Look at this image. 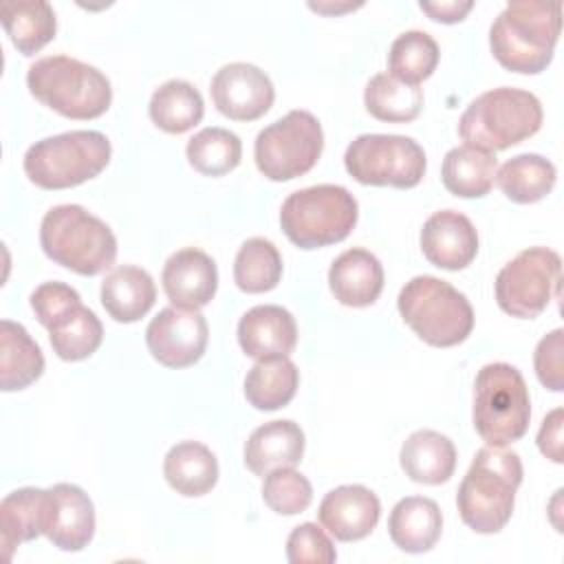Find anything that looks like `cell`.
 Here are the masks:
<instances>
[{"instance_id": "19", "label": "cell", "mask_w": 564, "mask_h": 564, "mask_svg": "<svg viewBox=\"0 0 564 564\" xmlns=\"http://www.w3.org/2000/svg\"><path fill=\"white\" fill-rule=\"evenodd\" d=\"M238 341L258 361L289 357L297 344L295 317L278 304L253 306L238 322Z\"/></svg>"}, {"instance_id": "12", "label": "cell", "mask_w": 564, "mask_h": 564, "mask_svg": "<svg viewBox=\"0 0 564 564\" xmlns=\"http://www.w3.org/2000/svg\"><path fill=\"white\" fill-rule=\"evenodd\" d=\"M346 172L361 185L408 189L421 183L427 159L423 148L401 134H359L344 154Z\"/></svg>"}, {"instance_id": "31", "label": "cell", "mask_w": 564, "mask_h": 564, "mask_svg": "<svg viewBox=\"0 0 564 564\" xmlns=\"http://www.w3.org/2000/svg\"><path fill=\"white\" fill-rule=\"evenodd\" d=\"M148 112L152 123L163 132L183 134L203 119L205 104L194 84L185 79H170L152 93Z\"/></svg>"}, {"instance_id": "29", "label": "cell", "mask_w": 564, "mask_h": 564, "mask_svg": "<svg viewBox=\"0 0 564 564\" xmlns=\"http://www.w3.org/2000/svg\"><path fill=\"white\" fill-rule=\"evenodd\" d=\"M498 172L496 152L480 150L476 145L452 148L441 167L443 185L449 194L460 198H480L494 187Z\"/></svg>"}, {"instance_id": "30", "label": "cell", "mask_w": 564, "mask_h": 564, "mask_svg": "<svg viewBox=\"0 0 564 564\" xmlns=\"http://www.w3.org/2000/svg\"><path fill=\"white\" fill-rule=\"evenodd\" d=\"M0 18L11 44L22 55L37 53L55 37L57 31L55 11L44 0H7L0 7Z\"/></svg>"}, {"instance_id": "35", "label": "cell", "mask_w": 564, "mask_h": 564, "mask_svg": "<svg viewBox=\"0 0 564 564\" xmlns=\"http://www.w3.org/2000/svg\"><path fill=\"white\" fill-rule=\"evenodd\" d=\"M282 278V256L267 238H249L240 245L234 260V280L245 293H264Z\"/></svg>"}, {"instance_id": "2", "label": "cell", "mask_w": 564, "mask_h": 564, "mask_svg": "<svg viewBox=\"0 0 564 564\" xmlns=\"http://www.w3.org/2000/svg\"><path fill=\"white\" fill-rule=\"evenodd\" d=\"M522 482V460L516 452L480 447L463 476L456 507L463 522L476 533H498L511 520L516 491Z\"/></svg>"}, {"instance_id": "37", "label": "cell", "mask_w": 564, "mask_h": 564, "mask_svg": "<svg viewBox=\"0 0 564 564\" xmlns=\"http://www.w3.org/2000/svg\"><path fill=\"white\" fill-rule=\"evenodd\" d=\"M441 51L436 40L425 31H405L401 33L388 53V68L390 75L397 79L419 86L423 79H427L438 64Z\"/></svg>"}, {"instance_id": "20", "label": "cell", "mask_w": 564, "mask_h": 564, "mask_svg": "<svg viewBox=\"0 0 564 564\" xmlns=\"http://www.w3.org/2000/svg\"><path fill=\"white\" fill-rule=\"evenodd\" d=\"M53 520V491L40 487H22L7 494L0 502V533L4 557L11 560L13 549L46 535Z\"/></svg>"}, {"instance_id": "1", "label": "cell", "mask_w": 564, "mask_h": 564, "mask_svg": "<svg viewBox=\"0 0 564 564\" xmlns=\"http://www.w3.org/2000/svg\"><path fill=\"white\" fill-rule=\"evenodd\" d=\"M562 4L540 0H513L494 20L489 46L507 70L535 75L551 59L560 37Z\"/></svg>"}, {"instance_id": "36", "label": "cell", "mask_w": 564, "mask_h": 564, "mask_svg": "<svg viewBox=\"0 0 564 564\" xmlns=\"http://www.w3.org/2000/svg\"><path fill=\"white\" fill-rule=\"evenodd\" d=\"M189 165L205 176H223L238 167L242 156V143L238 134L227 128H203L185 148Z\"/></svg>"}, {"instance_id": "9", "label": "cell", "mask_w": 564, "mask_h": 564, "mask_svg": "<svg viewBox=\"0 0 564 564\" xmlns=\"http://www.w3.org/2000/svg\"><path fill=\"white\" fill-rule=\"evenodd\" d=\"M359 207L341 185H313L286 196L280 209V225L286 238L300 249H319L341 242L357 225Z\"/></svg>"}, {"instance_id": "7", "label": "cell", "mask_w": 564, "mask_h": 564, "mask_svg": "<svg viewBox=\"0 0 564 564\" xmlns=\"http://www.w3.org/2000/svg\"><path fill=\"white\" fill-rule=\"evenodd\" d=\"M112 148L99 130H70L35 141L24 154V172L42 189H66L95 178Z\"/></svg>"}, {"instance_id": "33", "label": "cell", "mask_w": 564, "mask_h": 564, "mask_svg": "<svg viewBox=\"0 0 564 564\" xmlns=\"http://www.w3.org/2000/svg\"><path fill=\"white\" fill-rule=\"evenodd\" d=\"M555 165L540 154H518L496 172L502 194L520 205L542 200L555 185Z\"/></svg>"}, {"instance_id": "34", "label": "cell", "mask_w": 564, "mask_h": 564, "mask_svg": "<svg viewBox=\"0 0 564 564\" xmlns=\"http://www.w3.org/2000/svg\"><path fill=\"white\" fill-rule=\"evenodd\" d=\"M364 104L366 110L379 121L408 123L416 119L423 108V90L397 79L390 73H379L366 84Z\"/></svg>"}, {"instance_id": "42", "label": "cell", "mask_w": 564, "mask_h": 564, "mask_svg": "<svg viewBox=\"0 0 564 564\" xmlns=\"http://www.w3.org/2000/svg\"><path fill=\"white\" fill-rule=\"evenodd\" d=\"M419 7L432 20L454 24V22H460L474 9V2L471 0H441V2H419Z\"/></svg>"}, {"instance_id": "6", "label": "cell", "mask_w": 564, "mask_h": 564, "mask_svg": "<svg viewBox=\"0 0 564 564\" xmlns=\"http://www.w3.org/2000/svg\"><path fill=\"white\" fill-rule=\"evenodd\" d=\"M403 322L430 346L449 348L463 344L474 328L469 300L449 282L434 275H416L397 297Z\"/></svg>"}, {"instance_id": "11", "label": "cell", "mask_w": 564, "mask_h": 564, "mask_svg": "<svg viewBox=\"0 0 564 564\" xmlns=\"http://www.w3.org/2000/svg\"><path fill=\"white\" fill-rule=\"evenodd\" d=\"M324 132L308 110H291L258 132L253 156L258 170L271 181H291L319 161Z\"/></svg>"}, {"instance_id": "32", "label": "cell", "mask_w": 564, "mask_h": 564, "mask_svg": "<svg viewBox=\"0 0 564 564\" xmlns=\"http://www.w3.org/2000/svg\"><path fill=\"white\" fill-rule=\"evenodd\" d=\"M300 370L289 357L262 359L245 377V397L256 410H280L297 392Z\"/></svg>"}, {"instance_id": "4", "label": "cell", "mask_w": 564, "mask_h": 564, "mask_svg": "<svg viewBox=\"0 0 564 564\" xmlns=\"http://www.w3.org/2000/svg\"><path fill=\"white\" fill-rule=\"evenodd\" d=\"M31 95L68 119H97L112 101L110 79L95 66L68 55L35 59L26 70Z\"/></svg>"}, {"instance_id": "8", "label": "cell", "mask_w": 564, "mask_h": 564, "mask_svg": "<svg viewBox=\"0 0 564 564\" xmlns=\"http://www.w3.org/2000/svg\"><path fill=\"white\" fill-rule=\"evenodd\" d=\"M531 401L520 370L505 361L487 364L474 381V430L487 445L505 447L529 430Z\"/></svg>"}, {"instance_id": "3", "label": "cell", "mask_w": 564, "mask_h": 564, "mask_svg": "<svg viewBox=\"0 0 564 564\" xmlns=\"http://www.w3.org/2000/svg\"><path fill=\"white\" fill-rule=\"evenodd\" d=\"M42 251L57 264L79 273L97 275L115 264L117 238L112 229L82 205H55L40 225Z\"/></svg>"}, {"instance_id": "5", "label": "cell", "mask_w": 564, "mask_h": 564, "mask_svg": "<svg viewBox=\"0 0 564 564\" xmlns=\"http://www.w3.org/2000/svg\"><path fill=\"white\" fill-rule=\"evenodd\" d=\"M542 126L540 99L522 88L500 86L478 95L460 115L458 134L467 145L480 150H507Z\"/></svg>"}, {"instance_id": "40", "label": "cell", "mask_w": 564, "mask_h": 564, "mask_svg": "<svg viewBox=\"0 0 564 564\" xmlns=\"http://www.w3.org/2000/svg\"><path fill=\"white\" fill-rule=\"evenodd\" d=\"M533 366L540 383L553 392L564 390V330L555 328L544 335L533 352Z\"/></svg>"}, {"instance_id": "14", "label": "cell", "mask_w": 564, "mask_h": 564, "mask_svg": "<svg viewBox=\"0 0 564 564\" xmlns=\"http://www.w3.org/2000/svg\"><path fill=\"white\" fill-rule=\"evenodd\" d=\"M209 339L207 319L200 311L167 306L145 328L150 355L165 368L194 366Z\"/></svg>"}, {"instance_id": "22", "label": "cell", "mask_w": 564, "mask_h": 564, "mask_svg": "<svg viewBox=\"0 0 564 564\" xmlns=\"http://www.w3.org/2000/svg\"><path fill=\"white\" fill-rule=\"evenodd\" d=\"M328 286L344 306H370L383 291V267L379 258L366 249H348L339 253L328 269Z\"/></svg>"}, {"instance_id": "24", "label": "cell", "mask_w": 564, "mask_h": 564, "mask_svg": "<svg viewBox=\"0 0 564 564\" xmlns=\"http://www.w3.org/2000/svg\"><path fill=\"white\" fill-rule=\"evenodd\" d=\"M399 460L410 480L441 485L454 476L456 447L436 430H416L403 441Z\"/></svg>"}, {"instance_id": "10", "label": "cell", "mask_w": 564, "mask_h": 564, "mask_svg": "<svg viewBox=\"0 0 564 564\" xmlns=\"http://www.w3.org/2000/svg\"><path fill=\"white\" fill-rule=\"evenodd\" d=\"M31 308L48 330L55 355L64 361L90 357L104 339V326L95 311L82 304L79 293L64 282H44L31 293Z\"/></svg>"}, {"instance_id": "43", "label": "cell", "mask_w": 564, "mask_h": 564, "mask_svg": "<svg viewBox=\"0 0 564 564\" xmlns=\"http://www.w3.org/2000/svg\"><path fill=\"white\" fill-rule=\"evenodd\" d=\"M311 9H315V11H319V13H341V11H350V9H355V7H361V4H324V2H311L308 4Z\"/></svg>"}, {"instance_id": "38", "label": "cell", "mask_w": 564, "mask_h": 564, "mask_svg": "<svg viewBox=\"0 0 564 564\" xmlns=\"http://www.w3.org/2000/svg\"><path fill=\"white\" fill-rule=\"evenodd\" d=\"M262 498L271 511L280 516H295L311 505L313 487L304 474L293 467H280L264 476Z\"/></svg>"}, {"instance_id": "26", "label": "cell", "mask_w": 564, "mask_h": 564, "mask_svg": "<svg viewBox=\"0 0 564 564\" xmlns=\"http://www.w3.org/2000/svg\"><path fill=\"white\" fill-rule=\"evenodd\" d=\"M443 531V516L438 505L425 496L401 498L388 518V533L392 542L405 553L430 551Z\"/></svg>"}, {"instance_id": "21", "label": "cell", "mask_w": 564, "mask_h": 564, "mask_svg": "<svg viewBox=\"0 0 564 564\" xmlns=\"http://www.w3.org/2000/svg\"><path fill=\"white\" fill-rule=\"evenodd\" d=\"M304 432L291 419L269 421L251 432L245 443V465L256 476L280 467H295L304 456Z\"/></svg>"}, {"instance_id": "16", "label": "cell", "mask_w": 564, "mask_h": 564, "mask_svg": "<svg viewBox=\"0 0 564 564\" xmlns=\"http://www.w3.org/2000/svg\"><path fill=\"white\" fill-rule=\"evenodd\" d=\"M421 251L434 267L460 271L471 264L478 253V231L460 212H434L423 223Z\"/></svg>"}, {"instance_id": "18", "label": "cell", "mask_w": 564, "mask_h": 564, "mask_svg": "<svg viewBox=\"0 0 564 564\" xmlns=\"http://www.w3.org/2000/svg\"><path fill=\"white\" fill-rule=\"evenodd\" d=\"M317 516L335 540L355 542L372 533L381 516V505L372 489L364 485H341L324 496Z\"/></svg>"}, {"instance_id": "23", "label": "cell", "mask_w": 564, "mask_h": 564, "mask_svg": "<svg viewBox=\"0 0 564 564\" xmlns=\"http://www.w3.org/2000/svg\"><path fill=\"white\" fill-rule=\"evenodd\" d=\"M53 491V520L46 538L59 551H82L95 535V507L88 494L70 482H57Z\"/></svg>"}, {"instance_id": "28", "label": "cell", "mask_w": 564, "mask_h": 564, "mask_svg": "<svg viewBox=\"0 0 564 564\" xmlns=\"http://www.w3.org/2000/svg\"><path fill=\"white\" fill-rule=\"evenodd\" d=\"M44 372V355L29 330L11 319L0 322V388L24 390Z\"/></svg>"}, {"instance_id": "41", "label": "cell", "mask_w": 564, "mask_h": 564, "mask_svg": "<svg viewBox=\"0 0 564 564\" xmlns=\"http://www.w3.org/2000/svg\"><path fill=\"white\" fill-rule=\"evenodd\" d=\"M562 408H555L551 414L544 416L540 432H538V447L540 452L551 458L553 463H562L564 454H562Z\"/></svg>"}, {"instance_id": "25", "label": "cell", "mask_w": 564, "mask_h": 564, "mask_svg": "<svg viewBox=\"0 0 564 564\" xmlns=\"http://www.w3.org/2000/svg\"><path fill=\"white\" fill-rule=\"evenodd\" d=\"M154 280L141 267H115L101 282V304L115 322L132 324L141 319L154 306Z\"/></svg>"}, {"instance_id": "39", "label": "cell", "mask_w": 564, "mask_h": 564, "mask_svg": "<svg viewBox=\"0 0 564 564\" xmlns=\"http://www.w3.org/2000/svg\"><path fill=\"white\" fill-rule=\"evenodd\" d=\"M286 560L291 564H330L337 560V551L315 522H304L286 540Z\"/></svg>"}, {"instance_id": "27", "label": "cell", "mask_w": 564, "mask_h": 564, "mask_svg": "<svg viewBox=\"0 0 564 564\" xmlns=\"http://www.w3.org/2000/svg\"><path fill=\"white\" fill-rule=\"evenodd\" d=\"M163 476L176 494L198 498L214 489L218 480V460L207 445L183 441L165 454Z\"/></svg>"}, {"instance_id": "17", "label": "cell", "mask_w": 564, "mask_h": 564, "mask_svg": "<svg viewBox=\"0 0 564 564\" xmlns=\"http://www.w3.org/2000/svg\"><path fill=\"white\" fill-rule=\"evenodd\" d=\"M163 291L172 306L198 311L212 302L218 289V271L212 256L196 247L178 249L161 273Z\"/></svg>"}, {"instance_id": "15", "label": "cell", "mask_w": 564, "mask_h": 564, "mask_svg": "<svg viewBox=\"0 0 564 564\" xmlns=\"http://www.w3.org/2000/svg\"><path fill=\"white\" fill-rule=\"evenodd\" d=\"M209 93L218 112L234 121L260 119L269 112L275 99V88L269 75L249 62L220 66L212 77Z\"/></svg>"}, {"instance_id": "13", "label": "cell", "mask_w": 564, "mask_h": 564, "mask_svg": "<svg viewBox=\"0 0 564 564\" xmlns=\"http://www.w3.org/2000/svg\"><path fill=\"white\" fill-rule=\"evenodd\" d=\"M562 278L560 253L546 247H531L509 260L496 275L498 306L520 319L538 317L557 293Z\"/></svg>"}]
</instances>
